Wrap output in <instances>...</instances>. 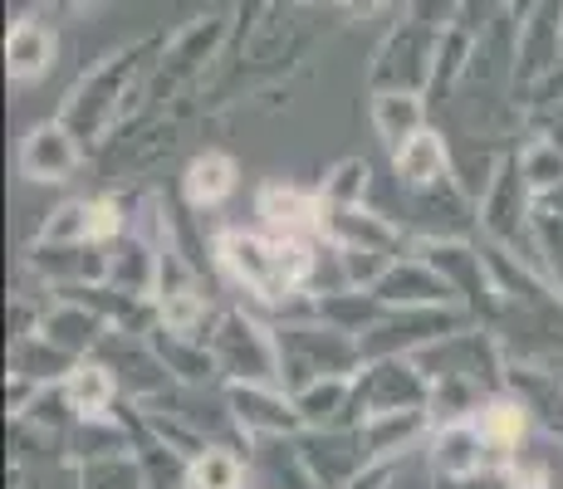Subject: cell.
Here are the masks:
<instances>
[{
  "label": "cell",
  "instance_id": "obj_1",
  "mask_svg": "<svg viewBox=\"0 0 563 489\" xmlns=\"http://www.w3.org/2000/svg\"><path fill=\"white\" fill-rule=\"evenodd\" d=\"M221 269L245 285L260 299H285L289 289L305 285L309 275V249L299 235H221Z\"/></svg>",
  "mask_w": 563,
  "mask_h": 489
},
{
  "label": "cell",
  "instance_id": "obj_2",
  "mask_svg": "<svg viewBox=\"0 0 563 489\" xmlns=\"http://www.w3.org/2000/svg\"><path fill=\"white\" fill-rule=\"evenodd\" d=\"M260 215H265V225L275 235H299L305 241L309 231H323V221H329V201L323 196H313L305 187H265L260 191Z\"/></svg>",
  "mask_w": 563,
  "mask_h": 489
},
{
  "label": "cell",
  "instance_id": "obj_3",
  "mask_svg": "<svg viewBox=\"0 0 563 489\" xmlns=\"http://www.w3.org/2000/svg\"><path fill=\"white\" fill-rule=\"evenodd\" d=\"M54 54H59V40H54V30L45 20H15L5 35V69L15 84H35L49 74Z\"/></svg>",
  "mask_w": 563,
  "mask_h": 489
},
{
  "label": "cell",
  "instance_id": "obj_4",
  "mask_svg": "<svg viewBox=\"0 0 563 489\" xmlns=\"http://www.w3.org/2000/svg\"><path fill=\"white\" fill-rule=\"evenodd\" d=\"M74 162H79V152H74V137L59 123L35 127L25 137V147H20V171L30 181H64L74 171Z\"/></svg>",
  "mask_w": 563,
  "mask_h": 489
},
{
  "label": "cell",
  "instance_id": "obj_5",
  "mask_svg": "<svg viewBox=\"0 0 563 489\" xmlns=\"http://www.w3.org/2000/svg\"><path fill=\"white\" fill-rule=\"evenodd\" d=\"M235 177H241V167H235L225 152H201V157H191L187 177H181V191H187L191 205H221L225 196L235 191Z\"/></svg>",
  "mask_w": 563,
  "mask_h": 489
},
{
  "label": "cell",
  "instance_id": "obj_6",
  "mask_svg": "<svg viewBox=\"0 0 563 489\" xmlns=\"http://www.w3.org/2000/svg\"><path fill=\"white\" fill-rule=\"evenodd\" d=\"M373 127H377V137H383L387 147H402L407 137H417L421 127V98L417 93H407V89H387V93H377L373 98Z\"/></svg>",
  "mask_w": 563,
  "mask_h": 489
},
{
  "label": "cell",
  "instance_id": "obj_7",
  "mask_svg": "<svg viewBox=\"0 0 563 489\" xmlns=\"http://www.w3.org/2000/svg\"><path fill=\"white\" fill-rule=\"evenodd\" d=\"M393 162L407 187H431V181L446 171V143H441L431 127H421L417 137H407V143L393 152Z\"/></svg>",
  "mask_w": 563,
  "mask_h": 489
},
{
  "label": "cell",
  "instance_id": "obj_8",
  "mask_svg": "<svg viewBox=\"0 0 563 489\" xmlns=\"http://www.w3.org/2000/svg\"><path fill=\"white\" fill-rule=\"evenodd\" d=\"M481 436H485V451L500 460V455H510L519 441H525V431H529V416H525V407L519 401H490V407L481 411Z\"/></svg>",
  "mask_w": 563,
  "mask_h": 489
},
{
  "label": "cell",
  "instance_id": "obj_9",
  "mask_svg": "<svg viewBox=\"0 0 563 489\" xmlns=\"http://www.w3.org/2000/svg\"><path fill=\"white\" fill-rule=\"evenodd\" d=\"M64 401H69V411H79V416L108 411V401H113V377H108V367H99V363L74 367V373L64 377Z\"/></svg>",
  "mask_w": 563,
  "mask_h": 489
},
{
  "label": "cell",
  "instance_id": "obj_10",
  "mask_svg": "<svg viewBox=\"0 0 563 489\" xmlns=\"http://www.w3.org/2000/svg\"><path fill=\"white\" fill-rule=\"evenodd\" d=\"M485 460H490V451H485L481 426H451V431H441L437 465L446 475H471V470H481Z\"/></svg>",
  "mask_w": 563,
  "mask_h": 489
},
{
  "label": "cell",
  "instance_id": "obj_11",
  "mask_svg": "<svg viewBox=\"0 0 563 489\" xmlns=\"http://www.w3.org/2000/svg\"><path fill=\"white\" fill-rule=\"evenodd\" d=\"M241 480H245V470L231 451H201L187 470L191 489H241Z\"/></svg>",
  "mask_w": 563,
  "mask_h": 489
},
{
  "label": "cell",
  "instance_id": "obj_12",
  "mask_svg": "<svg viewBox=\"0 0 563 489\" xmlns=\"http://www.w3.org/2000/svg\"><path fill=\"white\" fill-rule=\"evenodd\" d=\"M201 313H206V303H201L197 289H172L167 299H162V319H167V329H177V333L197 329Z\"/></svg>",
  "mask_w": 563,
  "mask_h": 489
},
{
  "label": "cell",
  "instance_id": "obj_13",
  "mask_svg": "<svg viewBox=\"0 0 563 489\" xmlns=\"http://www.w3.org/2000/svg\"><path fill=\"white\" fill-rule=\"evenodd\" d=\"M84 221H89V241H113L118 225H123V215H118V201L113 196H93V201H84ZM84 241V245H89Z\"/></svg>",
  "mask_w": 563,
  "mask_h": 489
},
{
  "label": "cell",
  "instance_id": "obj_14",
  "mask_svg": "<svg viewBox=\"0 0 563 489\" xmlns=\"http://www.w3.org/2000/svg\"><path fill=\"white\" fill-rule=\"evenodd\" d=\"M45 241H89V221H84V201H69L54 211V221L45 225Z\"/></svg>",
  "mask_w": 563,
  "mask_h": 489
},
{
  "label": "cell",
  "instance_id": "obj_15",
  "mask_svg": "<svg viewBox=\"0 0 563 489\" xmlns=\"http://www.w3.org/2000/svg\"><path fill=\"white\" fill-rule=\"evenodd\" d=\"M510 489H544V470H539V465H515Z\"/></svg>",
  "mask_w": 563,
  "mask_h": 489
},
{
  "label": "cell",
  "instance_id": "obj_16",
  "mask_svg": "<svg viewBox=\"0 0 563 489\" xmlns=\"http://www.w3.org/2000/svg\"><path fill=\"white\" fill-rule=\"evenodd\" d=\"M343 5H349L353 15H377V10H383L387 0H343Z\"/></svg>",
  "mask_w": 563,
  "mask_h": 489
},
{
  "label": "cell",
  "instance_id": "obj_17",
  "mask_svg": "<svg viewBox=\"0 0 563 489\" xmlns=\"http://www.w3.org/2000/svg\"><path fill=\"white\" fill-rule=\"evenodd\" d=\"M79 5H89V0H79Z\"/></svg>",
  "mask_w": 563,
  "mask_h": 489
}]
</instances>
